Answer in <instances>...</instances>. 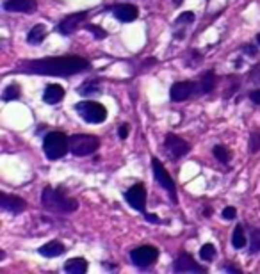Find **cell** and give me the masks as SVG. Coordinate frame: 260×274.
Instances as JSON below:
<instances>
[{"instance_id":"obj_1","label":"cell","mask_w":260,"mask_h":274,"mask_svg":"<svg viewBox=\"0 0 260 274\" xmlns=\"http://www.w3.org/2000/svg\"><path fill=\"white\" fill-rule=\"evenodd\" d=\"M22 70L36 75L50 77H70L89 68V62L82 57H45L38 61H27L20 66Z\"/></svg>"},{"instance_id":"obj_2","label":"cell","mask_w":260,"mask_h":274,"mask_svg":"<svg viewBox=\"0 0 260 274\" xmlns=\"http://www.w3.org/2000/svg\"><path fill=\"white\" fill-rule=\"evenodd\" d=\"M41 203L43 207H46L52 212H59V214H70L73 210H77V201L72 199V198H66L61 191H56V189H50L46 187L41 194Z\"/></svg>"},{"instance_id":"obj_3","label":"cell","mask_w":260,"mask_h":274,"mask_svg":"<svg viewBox=\"0 0 260 274\" xmlns=\"http://www.w3.org/2000/svg\"><path fill=\"white\" fill-rule=\"evenodd\" d=\"M68 150H70V139L62 132H50L45 139V153L50 160L64 157Z\"/></svg>"},{"instance_id":"obj_4","label":"cell","mask_w":260,"mask_h":274,"mask_svg":"<svg viewBox=\"0 0 260 274\" xmlns=\"http://www.w3.org/2000/svg\"><path fill=\"white\" fill-rule=\"evenodd\" d=\"M77 112L84 121L88 123H104L107 118V109L98 102H80L77 104Z\"/></svg>"},{"instance_id":"obj_5","label":"cell","mask_w":260,"mask_h":274,"mask_svg":"<svg viewBox=\"0 0 260 274\" xmlns=\"http://www.w3.org/2000/svg\"><path fill=\"white\" fill-rule=\"evenodd\" d=\"M100 146V139L94 136H72L70 137V150L73 155L86 157L94 153Z\"/></svg>"},{"instance_id":"obj_6","label":"cell","mask_w":260,"mask_h":274,"mask_svg":"<svg viewBox=\"0 0 260 274\" xmlns=\"http://www.w3.org/2000/svg\"><path fill=\"white\" fill-rule=\"evenodd\" d=\"M152 167H153V175H155V180L159 182L164 189H166V192L171 196L173 203H177V189H175V182L171 180V176L168 175V171L164 169V166L161 164V160L157 159H152Z\"/></svg>"},{"instance_id":"obj_7","label":"cell","mask_w":260,"mask_h":274,"mask_svg":"<svg viewBox=\"0 0 260 274\" xmlns=\"http://www.w3.org/2000/svg\"><path fill=\"white\" fill-rule=\"evenodd\" d=\"M159 257V249L153 246H141V247H136L132 253H130V258H132V262L138 265V267H148L152 263L157 260Z\"/></svg>"},{"instance_id":"obj_8","label":"cell","mask_w":260,"mask_h":274,"mask_svg":"<svg viewBox=\"0 0 260 274\" xmlns=\"http://www.w3.org/2000/svg\"><path fill=\"white\" fill-rule=\"evenodd\" d=\"M125 199H127L132 209L144 212V207H146V189H144L143 183H136L134 187H130L125 192Z\"/></svg>"},{"instance_id":"obj_9","label":"cell","mask_w":260,"mask_h":274,"mask_svg":"<svg viewBox=\"0 0 260 274\" xmlns=\"http://www.w3.org/2000/svg\"><path fill=\"white\" fill-rule=\"evenodd\" d=\"M189 150H191V146H189L184 139H180L178 136H175V134L166 136V152L171 155L173 159H180V157H184Z\"/></svg>"},{"instance_id":"obj_10","label":"cell","mask_w":260,"mask_h":274,"mask_svg":"<svg viewBox=\"0 0 260 274\" xmlns=\"http://www.w3.org/2000/svg\"><path fill=\"white\" fill-rule=\"evenodd\" d=\"M86 18H88V11H80V13H75V15H70V16H66L61 22V25H59V32L61 34L75 32V30L86 22Z\"/></svg>"},{"instance_id":"obj_11","label":"cell","mask_w":260,"mask_h":274,"mask_svg":"<svg viewBox=\"0 0 260 274\" xmlns=\"http://www.w3.org/2000/svg\"><path fill=\"white\" fill-rule=\"evenodd\" d=\"M36 0H6L4 9L11 13H34L36 11Z\"/></svg>"},{"instance_id":"obj_12","label":"cell","mask_w":260,"mask_h":274,"mask_svg":"<svg viewBox=\"0 0 260 274\" xmlns=\"http://www.w3.org/2000/svg\"><path fill=\"white\" fill-rule=\"evenodd\" d=\"M194 88H196V84L193 82H177L171 86L169 96H171V100H175V102H182V100L189 98V96L194 93Z\"/></svg>"},{"instance_id":"obj_13","label":"cell","mask_w":260,"mask_h":274,"mask_svg":"<svg viewBox=\"0 0 260 274\" xmlns=\"http://www.w3.org/2000/svg\"><path fill=\"white\" fill-rule=\"evenodd\" d=\"M0 205H2V209L4 210H7V212H15V214L25 210V201H23L22 198L11 196V194H6V192L0 196Z\"/></svg>"},{"instance_id":"obj_14","label":"cell","mask_w":260,"mask_h":274,"mask_svg":"<svg viewBox=\"0 0 260 274\" xmlns=\"http://www.w3.org/2000/svg\"><path fill=\"white\" fill-rule=\"evenodd\" d=\"M173 271H175V273H201V267H199L191 257L182 255V257H178L177 260H175Z\"/></svg>"},{"instance_id":"obj_15","label":"cell","mask_w":260,"mask_h":274,"mask_svg":"<svg viewBox=\"0 0 260 274\" xmlns=\"http://www.w3.org/2000/svg\"><path fill=\"white\" fill-rule=\"evenodd\" d=\"M62 98H64V89H62L59 84H50V86H46V89H45V93H43V100L46 104L54 105L57 104V102H61Z\"/></svg>"},{"instance_id":"obj_16","label":"cell","mask_w":260,"mask_h":274,"mask_svg":"<svg viewBox=\"0 0 260 274\" xmlns=\"http://www.w3.org/2000/svg\"><path fill=\"white\" fill-rule=\"evenodd\" d=\"M114 16L120 20V22H134L138 18V7L128 6V4H123V6L114 7Z\"/></svg>"},{"instance_id":"obj_17","label":"cell","mask_w":260,"mask_h":274,"mask_svg":"<svg viewBox=\"0 0 260 274\" xmlns=\"http://www.w3.org/2000/svg\"><path fill=\"white\" fill-rule=\"evenodd\" d=\"M39 253L46 258H54V257H59L61 253H64V246H62V242L59 241H52L48 244H45L43 247H39Z\"/></svg>"},{"instance_id":"obj_18","label":"cell","mask_w":260,"mask_h":274,"mask_svg":"<svg viewBox=\"0 0 260 274\" xmlns=\"http://www.w3.org/2000/svg\"><path fill=\"white\" fill-rule=\"evenodd\" d=\"M64 271L70 274H84L88 271V262L84 258H72L64 263Z\"/></svg>"},{"instance_id":"obj_19","label":"cell","mask_w":260,"mask_h":274,"mask_svg":"<svg viewBox=\"0 0 260 274\" xmlns=\"http://www.w3.org/2000/svg\"><path fill=\"white\" fill-rule=\"evenodd\" d=\"M45 36H46V29H45V25H41V23H39V25H34L32 30L29 32L27 41L31 45H39L45 39Z\"/></svg>"},{"instance_id":"obj_20","label":"cell","mask_w":260,"mask_h":274,"mask_svg":"<svg viewBox=\"0 0 260 274\" xmlns=\"http://www.w3.org/2000/svg\"><path fill=\"white\" fill-rule=\"evenodd\" d=\"M232 244L235 249H243L246 246V235H244V228L243 225H239L235 230H233V235H232Z\"/></svg>"},{"instance_id":"obj_21","label":"cell","mask_w":260,"mask_h":274,"mask_svg":"<svg viewBox=\"0 0 260 274\" xmlns=\"http://www.w3.org/2000/svg\"><path fill=\"white\" fill-rule=\"evenodd\" d=\"M214 84H216V73L214 72H207L201 78V91L203 93H211L214 89Z\"/></svg>"},{"instance_id":"obj_22","label":"cell","mask_w":260,"mask_h":274,"mask_svg":"<svg viewBox=\"0 0 260 274\" xmlns=\"http://www.w3.org/2000/svg\"><path fill=\"white\" fill-rule=\"evenodd\" d=\"M217 255L216 247H214V244H205L201 249H199V257H201V260H205V262H211V260H214Z\"/></svg>"},{"instance_id":"obj_23","label":"cell","mask_w":260,"mask_h":274,"mask_svg":"<svg viewBox=\"0 0 260 274\" xmlns=\"http://www.w3.org/2000/svg\"><path fill=\"white\" fill-rule=\"evenodd\" d=\"M214 155H216V159L219 160V162H223V164H227L228 159H230V155H228L227 148H225V146H221V144L214 146Z\"/></svg>"},{"instance_id":"obj_24","label":"cell","mask_w":260,"mask_h":274,"mask_svg":"<svg viewBox=\"0 0 260 274\" xmlns=\"http://www.w3.org/2000/svg\"><path fill=\"white\" fill-rule=\"evenodd\" d=\"M259 150H260V132H253L251 137H249V152L257 153Z\"/></svg>"},{"instance_id":"obj_25","label":"cell","mask_w":260,"mask_h":274,"mask_svg":"<svg viewBox=\"0 0 260 274\" xmlns=\"http://www.w3.org/2000/svg\"><path fill=\"white\" fill-rule=\"evenodd\" d=\"M18 94H20V88H18L16 84L15 86H9V88L4 91V94H2V98L6 100V102H9V100H15L18 98Z\"/></svg>"},{"instance_id":"obj_26","label":"cell","mask_w":260,"mask_h":274,"mask_svg":"<svg viewBox=\"0 0 260 274\" xmlns=\"http://www.w3.org/2000/svg\"><path fill=\"white\" fill-rule=\"evenodd\" d=\"M251 253H259L260 251V230L251 231V247H249Z\"/></svg>"},{"instance_id":"obj_27","label":"cell","mask_w":260,"mask_h":274,"mask_svg":"<svg viewBox=\"0 0 260 274\" xmlns=\"http://www.w3.org/2000/svg\"><path fill=\"white\" fill-rule=\"evenodd\" d=\"M86 29H88V30H91V32H93V36L96 39L107 38V32L102 27H98V25H93V23H89V25H86Z\"/></svg>"},{"instance_id":"obj_28","label":"cell","mask_w":260,"mask_h":274,"mask_svg":"<svg viewBox=\"0 0 260 274\" xmlns=\"http://www.w3.org/2000/svg\"><path fill=\"white\" fill-rule=\"evenodd\" d=\"M98 86L94 82H88L84 84V86H80V89H78V93L80 94H93V93H98Z\"/></svg>"},{"instance_id":"obj_29","label":"cell","mask_w":260,"mask_h":274,"mask_svg":"<svg viewBox=\"0 0 260 274\" xmlns=\"http://www.w3.org/2000/svg\"><path fill=\"white\" fill-rule=\"evenodd\" d=\"M235 215H237V210L233 209V207H227V209L223 210V217H225V219H235Z\"/></svg>"},{"instance_id":"obj_30","label":"cell","mask_w":260,"mask_h":274,"mask_svg":"<svg viewBox=\"0 0 260 274\" xmlns=\"http://www.w3.org/2000/svg\"><path fill=\"white\" fill-rule=\"evenodd\" d=\"M193 20H194L193 13H182V15L178 16V22L177 23H191Z\"/></svg>"},{"instance_id":"obj_31","label":"cell","mask_w":260,"mask_h":274,"mask_svg":"<svg viewBox=\"0 0 260 274\" xmlns=\"http://www.w3.org/2000/svg\"><path fill=\"white\" fill-rule=\"evenodd\" d=\"M249 100H251L253 104H260V89L251 91V93H249Z\"/></svg>"},{"instance_id":"obj_32","label":"cell","mask_w":260,"mask_h":274,"mask_svg":"<svg viewBox=\"0 0 260 274\" xmlns=\"http://www.w3.org/2000/svg\"><path fill=\"white\" fill-rule=\"evenodd\" d=\"M128 132H130L128 125H122V126H120V139H127V137H128Z\"/></svg>"},{"instance_id":"obj_33","label":"cell","mask_w":260,"mask_h":274,"mask_svg":"<svg viewBox=\"0 0 260 274\" xmlns=\"http://www.w3.org/2000/svg\"><path fill=\"white\" fill-rule=\"evenodd\" d=\"M244 52L248 55H257V48H253L251 45H244Z\"/></svg>"},{"instance_id":"obj_34","label":"cell","mask_w":260,"mask_h":274,"mask_svg":"<svg viewBox=\"0 0 260 274\" xmlns=\"http://www.w3.org/2000/svg\"><path fill=\"white\" fill-rule=\"evenodd\" d=\"M251 78H253L255 82L260 84V68H257V70H253V72H251Z\"/></svg>"},{"instance_id":"obj_35","label":"cell","mask_w":260,"mask_h":274,"mask_svg":"<svg viewBox=\"0 0 260 274\" xmlns=\"http://www.w3.org/2000/svg\"><path fill=\"white\" fill-rule=\"evenodd\" d=\"M146 219H148L150 223H159V215H155V214H146Z\"/></svg>"},{"instance_id":"obj_36","label":"cell","mask_w":260,"mask_h":274,"mask_svg":"<svg viewBox=\"0 0 260 274\" xmlns=\"http://www.w3.org/2000/svg\"><path fill=\"white\" fill-rule=\"evenodd\" d=\"M227 271H232V273H239V269H235V267H225Z\"/></svg>"},{"instance_id":"obj_37","label":"cell","mask_w":260,"mask_h":274,"mask_svg":"<svg viewBox=\"0 0 260 274\" xmlns=\"http://www.w3.org/2000/svg\"><path fill=\"white\" fill-rule=\"evenodd\" d=\"M257 41H259V45H260V34H259V36H257Z\"/></svg>"}]
</instances>
